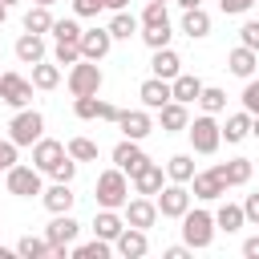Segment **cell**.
Masks as SVG:
<instances>
[{
  "label": "cell",
  "mask_w": 259,
  "mask_h": 259,
  "mask_svg": "<svg viewBox=\"0 0 259 259\" xmlns=\"http://www.w3.org/2000/svg\"><path fill=\"white\" fill-rule=\"evenodd\" d=\"M93 198H97V206H105V210H121L125 202H130V182H125V170H105V174H97V190H93Z\"/></svg>",
  "instance_id": "6da1fadb"
},
{
  "label": "cell",
  "mask_w": 259,
  "mask_h": 259,
  "mask_svg": "<svg viewBox=\"0 0 259 259\" xmlns=\"http://www.w3.org/2000/svg\"><path fill=\"white\" fill-rule=\"evenodd\" d=\"M186 134H190V146H194V154H214V150L223 146V125L214 121V113H202V117H194V121L186 125Z\"/></svg>",
  "instance_id": "7a4b0ae2"
},
{
  "label": "cell",
  "mask_w": 259,
  "mask_h": 259,
  "mask_svg": "<svg viewBox=\"0 0 259 259\" xmlns=\"http://www.w3.org/2000/svg\"><path fill=\"white\" fill-rule=\"evenodd\" d=\"M214 214H206V210H186L182 214V239H186V247H210L214 243Z\"/></svg>",
  "instance_id": "3957f363"
},
{
  "label": "cell",
  "mask_w": 259,
  "mask_h": 259,
  "mask_svg": "<svg viewBox=\"0 0 259 259\" xmlns=\"http://www.w3.org/2000/svg\"><path fill=\"white\" fill-rule=\"evenodd\" d=\"M8 138H12L16 146H36V142L45 138V117H40L36 109H20V113L8 121Z\"/></svg>",
  "instance_id": "277c9868"
},
{
  "label": "cell",
  "mask_w": 259,
  "mask_h": 259,
  "mask_svg": "<svg viewBox=\"0 0 259 259\" xmlns=\"http://www.w3.org/2000/svg\"><path fill=\"white\" fill-rule=\"evenodd\" d=\"M97 89H101V65L81 57V61L69 69V93H73V97H89V93H97Z\"/></svg>",
  "instance_id": "5b68a950"
},
{
  "label": "cell",
  "mask_w": 259,
  "mask_h": 259,
  "mask_svg": "<svg viewBox=\"0 0 259 259\" xmlns=\"http://www.w3.org/2000/svg\"><path fill=\"white\" fill-rule=\"evenodd\" d=\"M154 202H158L162 219H182L190 210V190H186V182H170V186H162L154 194Z\"/></svg>",
  "instance_id": "8992f818"
},
{
  "label": "cell",
  "mask_w": 259,
  "mask_h": 259,
  "mask_svg": "<svg viewBox=\"0 0 259 259\" xmlns=\"http://www.w3.org/2000/svg\"><path fill=\"white\" fill-rule=\"evenodd\" d=\"M45 186H40V170L36 166H12L8 170V194H16V198H32V194H40Z\"/></svg>",
  "instance_id": "52a82bcc"
},
{
  "label": "cell",
  "mask_w": 259,
  "mask_h": 259,
  "mask_svg": "<svg viewBox=\"0 0 259 259\" xmlns=\"http://www.w3.org/2000/svg\"><path fill=\"white\" fill-rule=\"evenodd\" d=\"M146 162H150V158H146V150H142L134 138H121V142L113 146V166H117V170H125L130 178H134V174H138Z\"/></svg>",
  "instance_id": "ba28073f"
},
{
  "label": "cell",
  "mask_w": 259,
  "mask_h": 259,
  "mask_svg": "<svg viewBox=\"0 0 259 259\" xmlns=\"http://www.w3.org/2000/svg\"><path fill=\"white\" fill-rule=\"evenodd\" d=\"M32 89H36V85H32L28 77H20V73H4V77H0V97H4L8 105H16V109H24V105L32 101Z\"/></svg>",
  "instance_id": "9c48e42d"
},
{
  "label": "cell",
  "mask_w": 259,
  "mask_h": 259,
  "mask_svg": "<svg viewBox=\"0 0 259 259\" xmlns=\"http://www.w3.org/2000/svg\"><path fill=\"white\" fill-rule=\"evenodd\" d=\"M121 210H125V223H130V227H142V231H150V227L158 223V202H154L150 194H142V198H130Z\"/></svg>",
  "instance_id": "30bf717a"
},
{
  "label": "cell",
  "mask_w": 259,
  "mask_h": 259,
  "mask_svg": "<svg viewBox=\"0 0 259 259\" xmlns=\"http://www.w3.org/2000/svg\"><path fill=\"white\" fill-rule=\"evenodd\" d=\"M61 158H69V150H65L57 138H40V142L32 146V166H36L40 174H53V166H57Z\"/></svg>",
  "instance_id": "8fae6325"
},
{
  "label": "cell",
  "mask_w": 259,
  "mask_h": 259,
  "mask_svg": "<svg viewBox=\"0 0 259 259\" xmlns=\"http://www.w3.org/2000/svg\"><path fill=\"white\" fill-rule=\"evenodd\" d=\"M113 49V32L109 28H85L81 32V57L85 61H101Z\"/></svg>",
  "instance_id": "7c38bea8"
},
{
  "label": "cell",
  "mask_w": 259,
  "mask_h": 259,
  "mask_svg": "<svg viewBox=\"0 0 259 259\" xmlns=\"http://www.w3.org/2000/svg\"><path fill=\"white\" fill-rule=\"evenodd\" d=\"M113 247H117V255H125V259H142V255L150 251V239H146L142 227H130V223H125V231L113 239Z\"/></svg>",
  "instance_id": "4fadbf2b"
},
{
  "label": "cell",
  "mask_w": 259,
  "mask_h": 259,
  "mask_svg": "<svg viewBox=\"0 0 259 259\" xmlns=\"http://www.w3.org/2000/svg\"><path fill=\"white\" fill-rule=\"evenodd\" d=\"M190 182H194V198H202V202H214V198L227 194V182H223V174H219L214 166L202 170V174H194Z\"/></svg>",
  "instance_id": "5bb4252c"
},
{
  "label": "cell",
  "mask_w": 259,
  "mask_h": 259,
  "mask_svg": "<svg viewBox=\"0 0 259 259\" xmlns=\"http://www.w3.org/2000/svg\"><path fill=\"white\" fill-rule=\"evenodd\" d=\"M77 231H81V223L65 210V214H53V223L45 227V235H49V243L53 247H69L73 239H77Z\"/></svg>",
  "instance_id": "9a60e30c"
},
{
  "label": "cell",
  "mask_w": 259,
  "mask_h": 259,
  "mask_svg": "<svg viewBox=\"0 0 259 259\" xmlns=\"http://www.w3.org/2000/svg\"><path fill=\"white\" fill-rule=\"evenodd\" d=\"M138 97H142V105H146V109H162L166 101H174V93H170V81H166V77H150V81H142Z\"/></svg>",
  "instance_id": "2e32d148"
},
{
  "label": "cell",
  "mask_w": 259,
  "mask_h": 259,
  "mask_svg": "<svg viewBox=\"0 0 259 259\" xmlns=\"http://www.w3.org/2000/svg\"><path fill=\"white\" fill-rule=\"evenodd\" d=\"M117 130H121L125 138L142 142V138L154 130V121H150V113H146V109H121V117H117Z\"/></svg>",
  "instance_id": "e0dca14e"
},
{
  "label": "cell",
  "mask_w": 259,
  "mask_h": 259,
  "mask_svg": "<svg viewBox=\"0 0 259 259\" xmlns=\"http://www.w3.org/2000/svg\"><path fill=\"white\" fill-rule=\"evenodd\" d=\"M255 65H259V53L255 49H247V45H239V49H231L227 53V69L235 73V77H255Z\"/></svg>",
  "instance_id": "ac0fdd59"
},
{
  "label": "cell",
  "mask_w": 259,
  "mask_h": 259,
  "mask_svg": "<svg viewBox=\"0 0 259 259\" xmlns=\"http://www.w3.org/2000/svg\"><path fill=\"white\" fill-rule=\"evenodd\" d=\"M162 186H166V170H162L158 162H146V166L134 174V190H138V194H158Z\"/></svg>",
  "instance_id": "d6986e66"
},
{
  "label": "cell",
  "mask_w": 259,
  "mask_h": 259,
  "mask_svg": "<svg viewBox=\"0 0 259 259\" xmlns=\"http://www.w3.org/2000/svg\"><path fill=\"white\" fill-rule=\"evenodd\" d=\"M40 202L53 210V214H65V210H73V202H77V194L69 190V182H53L49 190H40Z\"/></svg>",
  "instance_id": "ffe728a7"
},
{
  "label": "cell",
  "mask_w": 259,
  "mask_h": 259,
  "mask_svg": "<svg viewBox=\"0 0 259 259\" xmlns=\"http://www.w3.org/2000/svg\"><path fill=\"white\" fill-rule=\"evenodd\" d=\"M121 231H125V214H117V210H105V206L93 214V235H97V239H109V243H113Z\"/></svg>",
  "instance_id": "44dd1931"
},
{
  "label": "cell",
  "mask_w": 259,
  "mask_h": 259,
  "mask_svg": "<svg viewBox=\"0 0 259 259\" xmlns=\"http://www.w3.org/2000/svg\"><path fill=\"white\" fill-rule=\"evenodd\" d=\"M158 125H162L166 134H178V130H186V125H190V113H186V105H182V101H166V105L158 109Z\"/></svg>",
  "instance_id": "7402d4cb"
},
{
  "label": "cell",
  "mask_w": 259,
  "mask_h": 259,
  "mask_svg": "<svg viewBox=\"0 0 259 259\" xmlns=\"http://www.w3.org/2000/svg\"><path fill=\"white\" fill-rule=\"evenodd\" d=\"M16 61L20 65H36V61H45V40H40V32H24L20 40H16Z\"/></svg>",
  "instance_id": "603a6c76"
},
{
  "label": "cell",
  "mask_w": 259,
  "mask_h": 259,
  "mask_svg": "<svg viewBox=\"0 0 259 259\" xmlns=\"http://www.w3.org/2000/svg\"><path fill=\"white\" fill-rule=\"evenodd\" d=\"M150 69H154V77H166V81H174V77L182 73V61H178V53L166 45V49H154V61H150Z\"/></svg>",
  "instance_id": "cb8c5ba5"
},
{
  "label": "cell",
  "mask_w": 259,
  "mask_h": 259,
  "mask_svg": "<svg viewBox=\"0 0 259 259\" xmlns=\"http://www.w3.org/2000/svg\"><path fill=\"white\" fill-rule=\"evenodd\" d=\"M170 93H174V101L190 105V101H198V97H202V81H198V77H190V73H178V77L170 81Z\"/></svg>",
  "instance_id": "d4e9b609"
},
{
  "label": "cell",
  "mask_w": 259,
  "mask_h": 259,
  "mask_svg": "<svg viewBox=\"0 0 259 259\" xmlns=\"http://www.w3.org/2000/svg\"><path fill=\"white\" fill-rule=\"evenodd\" d=\"M214 170L223 174L227 186H243V182H251V158H231V162H223V166H214Z\"/></svg>",
  "instance_id": "484cf974"
},
{
  "label": "cell",
  "mask_w": 259,
  "mask_h": 259,
  "mask_svg": "<svg viewBox=\"0 0 259 259\" xmlns=\"http://www.w3.org/2000/svg\"><path fill=\"white\" fill-rule=\"evenodd\" d=\"M243 223H247V214H243V206H239V202H223V206L214 210V227H219V231H227V235H235Z\"/></svg>",
  "instance_id": "4316f807"
},
{
  "label": "cell",
  "mask_w": 259,
  "mask_h": 259,
  "mask_svg": "<svg viewBox=\"0 0 259 259\" xmlns=\"http://www.w3.org/2000/svg\"><path fill=\"white\" fill-rule=\"evenodd\" d=\"M182 32H186L190 40H202V36L210 32V16H206L202 8H186V16H182Z\"/></svg>",
  "instance_id": "83f0119b"
},
{
  "label": "cell",
  "mask_w": 259,
  "mask_h": 259,
  "mask_svg": "<svg viewBox=\"0 0 259 259\" xmlns=\"http://www.w3.org/2000/svg\"><path fill=\"white\" fill-rule=\"evenodd\" d=\"M243 138H251V113L243 109V113H231L227 117V125H223V142H243Z\"/></svg>",
  "instance_id": "f1b7e54d"
},
{
  "label": "cell",
  "mask_w": 259,
  "mask_h": 259,
  "mask_svg": "<svg viewBox=\"0 0 259 259\" xmlns=\"http://www.w3.org/2000/svg\"><path fill=\"white\" fill-rule=\"evenodd\" d=\"M24 32H53V12L49 4H32L24 12Z\"/></svg>",
  "instance_id": "f546056e"
},
{
  "label": "cell",
  "mask_w": 259,
  "mask_h": 259,
  "mask_svg": "<svg viewBox=\"0 0 259 259\" xmlns=\"http://www.w3.org/2000/svg\"><path fill=\"white\" fill-rule=\"evenodd\" d=\"M105 28L113 32V40H130V36H134V32L142 28V20H138V16H130V12L121 8V12H113V20H109Z\"/></svg>",
  "instance_id": "4dcf8cb0"
},
{
  "label": "cell",
  "mask_w": 259,
  "mask_h": 259,
  "mask_svg": "<svg viewBox=\"0 0 259 259\" xmlns=\"http://www.w3.org/2000/svg\"><path fill=\"white\" fill-rule=\"evenodd\" d=\"M194 174H198V170H194V158H190V154H174V158L166 162V178H170V182H190Z\"/></svg>",
  "instance_id": "1f68e13d"
},
{
  "label": "cell",
  "mask_w": 259,
  "mask_h": 259,
  "mask_svg": "<svg viewBox=\"0 0 259 259\" xmlns=\"http://www.w3.org/2000/svg\"><path fill=\"white\" fill-rule=\"evenodd\" d=\"M16 255H24V259H45V255H53V243H49V235L40 239V235H24L20 243H16Z\"/></svg>",
  "instance_id": "d6a6232c"
},
{
  "label": "cell",
  "mask_w": 259,
  "mask_h": 259,
  "mask_svg": "<svg viewBox=\"0 0 259 259\" xmlns=\"http://www.w3.org/2000/svg\"><path fill=\"white\" fill-rule=\"evenodd\" d=\"M32 85H36V89H57V85H61V69L36 61V65H32Z\"/></svg>",
  "instance_id": "836d02e7"
},
{
  "label": "cell",
  "mask_w": 259,
  "mask_h": 259,
  "mask_svg": "<svg viewBox=\"0 0 259 259\" xmlns=\"http://www.w3.org/2000/svg\"><path fill=\"white\" fill-rule=\"evenodd\" d=\"M198 105H202V113H223V109H227V93H223L219 85H202Z\"/></svg>",
  "instance_id": "e575fe53"
},
{
  "label": "cell",
  "mask_w": 259,
  "mask_h": 259,
  "mask_svg": "<svg viewBox=\"0 0 259 259\" xmlns=\"http://www.w3.org/2000/svg\"><path fill=\"white\" fill-rule=\"evenodd\" d=\"M81 32H85V28H81L73 16H65V20H53V36H57V40H73V45H81Z\"/></svg>",
  "instance_id": "d590c367"
},
{
  "label": "cell",
  "mask_w": 259,
  "mask_h": 259,
  "mask_svg": "<svg viewBox=\"0 0 259 259\" xmlns=\"http://www.w3.org/2000/svg\"><path fill=\"white\" fill-rule=\"evenodd\" d=\"M109 251H113V243H109V239H93V243L73 247V255H77V259H105Z\"/></svg>",
  "instance_id": "8d00e7d4"
},
{
  "label": "cell",
  "mask_w": 259,
  "mask_h": 259,
  "mask_svg": "<svg viewBox=\"0 0 259 259\" xmlns=\"http://www.w3.org/2000/svg\"><path fill=\"white\" fill-rule=\"evenodd\" d=\"M154 24H170V16H166V4H162V0H146L142 28H154Z\"/></svg>",
  "instance_id": "74e56055"
},
{
  "label": "cell",
  "mask_w": 259,
  "mask_h": 259,
  "mask_svg": "<svg viewBox=\"0 0 259 259\" xmlns=\"http://www.w3.org/2000/svg\"><path fill=\"white\" fill-rule=\"evenodd\" d=\"M65 150H69L77 162H97V142H89V138H73Z\"/></svg>",
  "instance_id": "f35d334b"
},
{
  "label": "cell",
  "mask_w": 259,
  "mask_h": 259,
  "mask_svg": "<svg viewBox=\"0 0 259 259\" xmlns=\"http://www.w3.org/2000/svg\"><path fill=\"white\" fill-rule=\"evenodd\" d=\"M170 36H174V32H170V24H154V28H142V40H146L150 49H166V45H170Z\"/></svg>",
  "instance_id": "ab89813d"
},
{
  "label": "cell",
  "mask_w": 259,
  "mask_h": 259,
  "mask_svg": "<svg viewBox=\"0 0 259 259\" xmlns=\"http://www.w3.org/2000/svg\"><path fill=\"white\" fill-rule=\"evenodd\" d=\"M53 61H57V65H77V61H81V45H73V40H57Z\"/></svg>",
  "instance_id": "60d3db41"
},
{
  "label": "cell",
  "mask_w": 259,
  "mask_h": 259,
  "mask_svg": "<svg viewBox=\"0 0 259 259\" xmlns=\"http://www.w3.org/2000/svg\"><path fill=\"white\" fill-rule=\"evenodd\" d=\"M97 109H101L97 93H89V97H77V101H73V113H77V117H85V121H89V117H97Z\"/></svg>",
  "instance_id": "b9f144b4"
},
{
  "label": "cell",
  "mask_w": 259,
  "mask_h": 259,
  "mask_svg": "<svg viewBox=\"0 0 259 259\" xmlns=\"http://www.w3.org/2000/svg\"><path fill=\"white\" fill-rule=\"evenodd\" d=\"M243 109L255 117L259 113V81L255 77H247V85H243Z\"/></svg>",
  "instance_id": "7bdbcfd3"
},
{
  "label": "cell",
  "mask_w": 259,
  "mask_h": 259,
  "mask_svg": "<svg viewBox=\"0 0 259 259\" xmlns=\"http://www.w3.org/2000/svg\"><path fill=\"white\" fill-rule=\"evenodd\" d=\"M73 174H77V158H73V154L53 166V178H57V182H73Z\"/></svg>",
  "instance_id": "ee69618b"
},
{
  "label": "cell",
  "mask_w": 259,
  "mask_h": 259,
  "mask_svg": "<svg viewBox=\"0 0 259 259\" xmlns=\"http://www.w3.org/2000/svg\"><path fill=\"white\" fill-rule=\"evenodd\" d=\"M239 40H243L247 49H255V53H259V20H247V24L239 28Z\"/></svg>",
  "instance_id": "f6af8a7d"
},
{
  "label": "cell",
  "mask_w": 259,
  "mask_h": 259,
  "mask_svg": "<svg viewBox=\"0 0 259 259\" xmlns=\"http://www.w3.org/2000/svg\"><path fill=\"white\" fill-rule=\"evenodd\" d=\"M12 166H16V142H12V138H8V142H0V170H4V174H8V170H12Z\"/></svg>",
  "instance_id": "bcb514c9"
},
{
  "label": "cell",
  "mask_w": 259,
  "mask_h": 259,
  "mask_svg": "<svg viewBox=\"0 0 259 259\" xmlns=\"http://www.w3.org/2000/svg\"><path fill=\"white\" fill-rule=\"evenodd\" d=\"M105 8V0H73V12L77 16H97Z\"/></svg>",
  "instance_id": "7dc6e473"
},
{
  "label": "cell",
  "mask_w": 259,
  "mask_h": 259,
  "mask_svg": "<svg viewBox=\"0 0 259 259\" xmlns=\"http://www.w3.org/2000/svg\"><path fill=\"white\" fill-rule=\"evenodd\" d=\"M251 4H255V0H223V12H227V16H243Z\"/></svg>",
  "instance_id": "c3c4849f"
},
{
  "label": "cell",
  "mask_w": 259,
  "mask_h": 259,
  "mask_svg": "<svg viewBox=\"0 0 259 259\" xmlns=\"http://www.w3.org/2000/svg\"><path fill=\"white\" fill-rule=\"evenodd\" d=\"M243 214H247V223H255V227H259V194H247V202H243Z\"/></svg>",
  "instance_id": "681fc988"
},
{
  "label": "cell",
  "mask_w": 259,
  "mask_h": 259,
  "mask_svg": "<svg viewBox=\"0 0 259 259\" xmlns=\"http://www.w3.org/2000/svg\"><path fill=\"white\" fill-rule=\"evenodd\" d=\"M97 117H101V121H113V125H117V117H121V109H117V105H109V101H101V109H97Z\"/></svg>",
  "instance_id": "f907efd6"
},
{
  "label": "cell",
  "mask_w": 259,
  "mask_h": 259,
  "mask_svg": "<svg viewBox=\"0 0 259 259\" xmlns=\"http://www.w3.org/2000/svg\"><path fill=\"white\" fill-rule=\"evenodd\" d=\"M243 255H247V259H259V235L243 239Z\"/></svg>",
  "instance_id": "816d5d0a"
},
{
  "label": "cell",
  "mask_w": 259,
  "mask_h": 259,
  "mask_svg": "<svg viewBox=\"0 0 259 259\" xmlns=\"http://www.w3.org/2000/svg\"><path fill=\"white\" fill-rule=\"evenodd\" d=\"M190 247H166V259H186Z\"/></svg>",
  "instance_id": "f5cc1de1"
},
{
  "label": "cell",
  "mask_w": 259,
  "mask_h": 259,
  "mask_svg": "<svg viewBox=\"0 0 259 259\" xmlns=\"http://www.w3.org/2000/svg\"><path fill=\"white\" fill-rule=\"evenodd\" d=\"M125 4H130V0H105V8H113V12H121Z\"/></svg>",
  "instance_id": "db71d44e"
},
{
  "label": "cell",
  "mask_w": 259,
  "mask_h": 259,
  "mask_svg": "<svg viewBox=\"0 0 259 259\" xmlns=\"http://www.w3.org/2000/svg\"><path fill=\"white\" fill-rule=\"evenodd\" d=\"M174 4H182V8H202V0H174Z\"/></svg>",
  "instance_id": "11a10c76"
},
{
  "label": "cell",
  "mask_w": 259,
  "mask_h": 259,
  "mask_svg": "<svg viewBox=\"0 0 259 259\" xmlns=\"http://www.w3.org/2000/svg\"><path fill=\"white\" fill-rule=\"evenodd\" d=\"M251 134H255V138H259V113H255V117H251Z\"/></svg>",
  "instance_id": "9f6ffc18"
},
{
  "label": "cell",
  "mask_w": 259,
  "mask_h": 259,
  "mask_svg": "<svg viewBox=\"0 0 259 259\" xmlns=\"http://www.w3.org/2000/svg\"><path fill=\"white\" fill-rule=\"evenodd\" d=\"M4 16H8V4H4V0H0V24H4Z\"/></svg>",
  "instance_id": "6f0895ef"
},
{
  "label": "cell",
  "mask_w": 259,
  "mask_h": 259,
  "mask_svg": "<svg viewBox=\"0 0 259 259\" xmlns=\"http://www.w3.org/2000/svg\"><path fill=\"white\" fill-rule=\"evenodd\" d=\"M0 259H12V251H8V247H0Z\"/></svg>",
  "instance_id": "680465c9"
},
{
  "label": "cell",
  "mask_w": 259,
  "mask_h": 259,
  "mask_svg": "<svg viewBox=\"0 0 259 259\" xmlns=\"http://www.w3.org/2000/svg\"><path fill=\"white\" fill-rule=\"evenodd\" d=\"M32 4H49V8H53V4H57V0H32Z\"/></svg>",
  "instance_id": "91938a15"
},
{
  "label": "cell",
  "mask_w": 259,
  "mask_h": 259,
  "mask_svg": "<svg viewBox=\"0 0 259 259\" xmlns=\"http://www.w3.org/2000/svg\"><path fill=\"white\" fill-rule=\"evenodd\" d=\"M4 4H16V0H4Z\"/></svg>",
  "instance_id": "94428289"
},
{
  "label": "cell",
  "mask_w": 259,
  "mask_h": 259,
  "mask_svg": "<svg viewBox=\"0 0 259 259\" xmlns=\"http://www.w3.org/2000/svg\"><path fill=\"white\" fill-rule=\"evenodd\" d=\"M0 77H4V73H0Z\"/></svg>",
  "instance_id": "6125c7cd"
},
{
  "label": "cell",
  "mask_w": 259,
  "mask_h": 259,
  "mask_svg": "<svg viewBox=\"0 0 259 259\" xmlns=\"http://www.w3.org/2000/svg\"><path fill=\"white\" fill-rule=\"evenodd\" d=\"M162 4H166V0H162Z\"/></svg>",
  "instance_id": "be15d7a7"
}]
</instances>
